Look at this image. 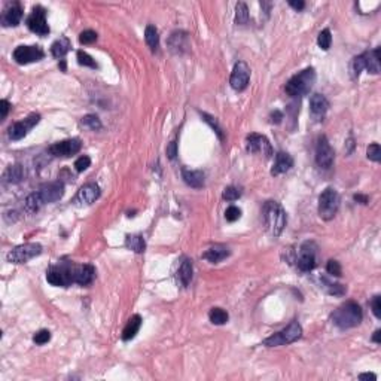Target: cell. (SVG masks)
<instances>
[{"instance_id": "obj_9", "label": "cell", "mask_w": 381, "mask_h": 381, "mask_svg": "<svg viewBox=\"0 0 381 381\" xmlns=\"http://www.w3.org/2000/svg\"><path fill=\"white\" fill-rule=\"evenodd\" d=\"M317 247L314 243H304L299 249V255L296 258V266L302 271V273H310L311 270H314L316 261H317Z\"/></svg>"}, {"instance_id": "obj_23", "label": "cell", "mask_w": 381, "mask_h": 381, "mask_svg": "<svg viewBox=\"0 0 381 381\" xmlns=\"http://www.w3.org/2000/svg\"><path fill=\"white\" fill-rule=\"evenodd\" d=\"M228 256H230V250H228V247H225L222 244H216V246L210 247L209 250H206L203 253V258L207 259L209 262H212V263H217V262L223 261Z\"/></svg>"}, {"instance_id": "obj_34", "label": "cell", "mask_w": 381, "mask_h": 381, "mask_svg": "<svg viewBox=\"0 0 381 381\" xmlns=\"http://www.w3.org/2000/svg\"><path fill=\"white\" fill-rule=\"evenodd\" d=\"M209 319L213 325H225L230 319L228 313L223 309H219V307H214V309L210 310L209 313Z\"/></svg>"}, {"instance_id": "obj_7", "label": "cell", "mask_w": 381, "mask_h": 381, "mask_svg": "<svg viewBox=\"0 0 381 381\" xmlns=\"http://www.w3.org/2000/svg\"><path fill=\"white\" fill-rule=\"evenodd\" d=\"M41 253H42V246L39 243H25V244L14 247L8 253L6 259L11 263H25L30 259L39 256Z\"/></svg>"}, {"instance_id": "obj_56", "label": "cell", "mask_w": 381, "mask_h": 381, "mask_svg": "<svg viewBox=\"0 0 381 381\" xmlns=\"http://www.w3.org/2000/svg\"><path fill=\"white\" fill-rule=\"evenodd\" d=\"M60 67H61V70L66 71V61H64V60H61V63H60Z\"/></svg>"}, {"instance_id": "obj_2", "label": "cell", "mask_w": 381, "mask_h": 381, "mask_svg": "<svg viewBox=\"0 0 381 381\" xmlns=\"http://www.w3.org/2000/svg\"><path fill=\"white\" fill-rule=\"evenodd\" d=\"M362 319H363L362 309L355 301H349V302L342 304L341 307L335 310V313L332 314V323L341 331H346V329H350V328H355L357 325H360Z\"/></svg>"}, {"instance_id": "obj_28", "label": "cell", "mask_w": 381, "mask_h": 381, "mask_svg": "<svg viewBox=\"0 0 381 381\" xmlns=\"http://www.w3.org/2000/svg\"><path fill=\"white\" fill-rule=\"evenodd\" d=\"M70 48L71 44L67 37H60V39H57V41L52 44V47H51V54H52V57H55V58H64V55L70 51Z\"/></svg>"}, {"instance_id": "obj_52", "label": "cell", "mask_w": 381, "mask_h": 381, "mask_svg": "<svg viewBox=\"0 0 381 381\" xmlns=\"http://www.w3.org/2000/svg\"><path fill=\"white\" fill-rule=\"evenodd\" d=\"M289 5H290L292 8H295L296 11H302V9L306 8V3H304L302 0H299V2H293V0H290V2H289Z\"/></svg>"}, {"instance_id": "obj_5", "label": "cell", "mask_w": 381, "mask_h": 381, "mask_svg": "<svg viewBox=\"0 0 381 381\" xmlns=\"http://www.w3.org/2000/svg\"><path fill=\"white\" fill-rule=\"evenodd\" d=\"M341 198L333 188H326L319 197V216L323 220H331L339 210Z\"/></svg>"}, {"instance_id": "obj_37", "label": "cell", "mask_w": 381, "mask_h": 381, "mask_svg": "<svg viewBox=\"0 0 381 381\" xmlns=\"http://www.w3.org/2000/svg\"><path fill=\"white\" fill-rule=\"evenodd\" d=\"M331 44H332V36H331L329 28L322 30L319 33V37H317V45L322 48L323 51H328L331 48Z\"/></svg>"}, {"instance_id": "obj_45", "label": "cell", "mask_w": 381, "mask_h": 381, "mask_svg": "<svg viewBox=\"0 0 381 381\" xmlns=\"http://www.w3.org/2000/svg\"><path fill=\"white\" fill-rule=\"evenodd\" d=\"M49 339H51V332L47 331V329H42V331L36 332L34 333V336H33V341H34L36 344H39V346L47 344Z\"/></svg>"}, {"instance_id": "obj_33", "label": "cell", "mask_w": 381, "mask_h": 381, "mask_svg": "<svg viewBox=\"0 0 381 381\" xmlns=\"http://www.w3.org/2000/svg\"><path fill=\"white\" fill-rule=\"evenodd\" d=\"M320 287L322 289H325L329 295H335V296H342L344 293H346V287L342 285H338V283H332V282H329L328 279H325V277H322L320 279Z\"/></svg>"}, {"instance_id": "obj_50", "label": "cell", "mask_w": 381, "mask_h": 381, "mask_svg": "<svg viewBox=\"0 0 381 381\" xmlns=\"http://www.w3.org/2000/svg\"><path fill=\"white\" fill-rule=\"evenodd\" d=\"M9 101H6V100H2L0 101V119L3 121V119L6 118V115H8V112H9Z\"/></svg>"}, {"instance_id": "obj_13", "label": "cell", "mask_w": 381, "mask_h": 381, "mask_svg": "<svg viewBox=\"0 0 381 381\" xmlns=\"http://www.w3.org/2000/svg\"><path fill=\"white\" fill-rule=\"evenodd\" d=\"M246 149L250 154H261L265 158L273 157L271 143L268 142V139L265 136L256 134V133H252L246 137Z\"/></svg>"}, {"instance_id": "obj_32", "label": "cell", "mask_w": 381, "mask_h": 381, "mask_svg": "<svg viewBox=\"0 0 381 381\" xmlns=\"http://www.w3.org/2000/svg\"><path fill=\"white\" fill-rule=\"evenodd\" d=\"M144 41L147 44V47L150 48L152 51H155L157 48L160 47V34L158 30L154 25H147L144 30Z\"/></svg>"}, {"instance_id": "obj_54", "label": "cell", "mask_w": 381, "mask_h": 381, "mask_svg": "<svg viewBox=\"0 0 381 381\" xmlns=\"http://www.w3.org/2000/svg\"><path fill=\"white\" fill-rule=\"evenodd\" d=\"M359 380H377V375L375 374H360L359 375Z\"/></svg>"}, {"instance_id": "obj_20", "label": "cell", "mask_w": 381, "mask_h": 381, "mask_svg": "<svg viewBox=\"0 0 381 381\" xmlns=\"http://www.w3.org/2000/svg\"><path fill=\"white\" fill-rule=\"evenodd\" d=\"M23 18V8L18 2L9 5L5 11H3V15H2V24L5 27H15L18 25L20 21Z\"/></svg>"}, {"instance_id": "obj_17", "label": "cell", "mask_w": 381, "mask_h": 381, "mask_svg": "<svg viewBox=\"0 0 381 381\" xmlns=\"http://www.w3.org/2000/svg\"><path fill=\"white\" fill-rule=\"evenodd\" d=\"M328 109H329V101L325 95L316 93L310 97V113H311V118L316 122L323 121Z\"/></svg>"}, {"instance_id": "obj_4", "label": "cell", "mask_w": 381, "mask_h": 381, "mask_svg": "<svg viewBox=\"0 0 381 381\" xmlns=\"http://www.w3.org/2000/svg\"><path fill=\"white\" fill-rule=\"evenodd\" d=\"M301 336H302V328L296 320H293L280 332L274 333V335L268 336L266 339H263V346H266V347L286 346V344H292V342L298 341Z\"/></svg>"}, {"instance_id": "obj_10", "label": "cell", "mask_w": 381, "mask_h": 381, "mask_svg": "<svg viewBox=\"0 0 381 381\" xmlns=\"http://www.w3.org/2000/svg\"><path fill=\"white\" fill-rule=\"evenodd\" d=\"M333 158H335V152H333L332 146L328 140L326 136H322L317 142V147H316V163L317 166L323 170L331 168L333 164Z\"/></svg>"}, {"instance_id": "obj_44", "label": "cell", "mask_w": 381, "mask_h": 381, "mask_svg": "<svg viewBox=\"0 0 381 381\" xmlns=\"http://www.w3.org/2000/svg\"><path fill=\"white\" fill-rule=\"evenodd\" d=\"M240 216H241V210L238 207H236V206H231V207H228L225 210V219L228 222H236V220L240 219Z\"/></svg>"}, {"instance_id": "obj_16", "label": "cell", "mask_w": 381, "mask_h": 381, "mask_svg": "<svg viewBox=\"0 0 381 381\" xmlns=\"http://www.w3.org/2000/svg\"><path fill=\"white\" fill-rule=\"evenodd\" d=\"M81 146L82 143L79 139H69V140H63V142L52 144L49 147V154L58 158H69L81 150Z\"/></svg>"}, {"instance_id": "obj_41", "label": "cell", "mask_w": 381, "mask_h": 381, "mask_svg": "<svg viewBox=\"0 0 381 381\" xmlns=\"http://www.w3.org/2000/svg\"><path fill=\"white\" fill-rule=\"evenodd\" d=\"M97 37H98V34L95 31H93V30H85V31H82L79 34V42L82 45H90V44H94L95 41H97Z\"/></svg>"}, {"instance_id": "obj_46", "label": "cell", "mask_w": 381, "mask_h": 381, "mask_svg": "<svg viewBox=\"0 0 381 381\" xmlns=\"http://www.w3.org/2000/svg\"><path fill=\"white\" fill-rule=\"evenodd\" d=\"M91 166V160H90V157H87V155H82L81 158H78L76 160V163H74V167H76V171H85L88 167Z\"/></svg>"}, {"instance_id": "obj_24", "label": "cell", "mask_w": 381, "mask_h": 381, "mask_svg": "<svg viewBox=\"0 0 381 381\" xmlns=\"http://www.w3.org/2000/svg\"><path fill=\"white\" fill-rule=\"evenodd\" d=\"M182 177L186 182V185H189L190 188H201L204 185V173L200 171V170L183 168L182 170Z\"/></svg>"}, {"instance_id": "obj_21", "label": "cell", "mask_w": 381, "mask_h": 381, "mask_svg": "<svg viewBox=\"0 0 381 381\" xmlns=\"http://www.w3.org/2000/svg\"><path fill=\"white\" fill-rule=\"evenodd\" d=\"M292 167H293V158L289 154H286V152H279L276 155L274 167L271 168V174L273 176L283 174V173H287Z\"/></svg>"}, {"instance_id": "obj_11", "label": "cell", "mask_w": 381, "mask_h": 381, "mask_svg": "<svg viewBox=\"0 0 381 381\" xmlns=\"http://www.w3.org/2000/svg\"><path fill=\"white\" fill-rule=\"evenodd\" d=\"M45 57V52L41 47L36 45H21L14 51V60L18 64H30V63H36L41 61Z\"/></svg>"}, {"instance_id": "obj_38", "label": "cell", "mask_w": 381, "mask_h": 381, "mask_svg": "<svg viewBox=\"0 0 381 381\" xmlns=\"http://www.w3.org/2000/svg\"><path fill=\"white\" fill-rule=\"evenodd\" d=\"M76 57H78V63H79L81 66L91 67V69H97V63H95V60L91 57V55H88L85 51H78Z\"/></svg>"}, {"instance_id": "obj_18", "label": "cell", "mask_w": 381, "mask_h": 381, "mask_svg": "<svg viewBox=\"0 0 381 381\" xmlns=\"http://www.w3.org/2000/svg\"><path fill=\"white\" fill-rule=\"evenodd\" d=\"M95 270L93 265H74L73 268V283L79 286H88L93 283Z\"/></svg>"}, {"instance_id": "obj_55", "label": "cell", "mask_w": 381, "mask_h": 381, "mask_svg": "<svg viewBox=\"0 0 381 381\" xmlns=\"http://www.w3.org/2000/svg\"><path fill=\"white\" fill-rule=\"evenodd\" d=\"M372 341H374V342H377V344H378V342H381V331H380V329H377V331L374 332Z\"/></svg>"}, {"instance_id": "obj_14", "label": "cell", "mask_w": 381, "mask_h": 381, "mask_svg": "<svg viewBox=\"0 0 381 381\" xmlns=\"http://www.w3.org/2000/svg\"><path fill=\"white\" fill-rule=\"evenodd\" d=\"M250 81V67L244 61H238L234 66V70L231 73L230 84L236 91H244Z\"/></svg>"}, {"instance_id": "obj_1", "label": "cell", "mask_w": 381, "mask_h": 381, "mask_svg": "<svg viewBox=\"0 0 381 381\" xmlns=\"http://www.w3.org/2000/svg\"><path fill=\"white\" fill-rule=\"evenodd\" d=\"M262 213H263V222H265L268 233L273 237H279L283 233L286 223H287L285 209L277 201H266L263 204Z\"/></svg>"}, {"instance_id": "obj_29", "label": "cell", "mask_w": 381, "mask_h": 381, "mask_svg": "<svg viewBox=\"0 0 381 381\" xmlns=\"http://www.w3.org/2000/svg\"><path fill=\"white\" fill-rule=\"evenodd\" d=\"M192 271H194L192 261L190 259H183V262L179 266V271H177V279H179L180 285L185 286V287L189 285L190 280H192Z\"/></svg>"}, {"instance_id": "obj_36", "label": "cell", "mask_w": 381, "mask_h": 381, "mask_svg": "<svg viewBox=\"0 0 381 381\" xmlns=\"http://www.w3.org/2000/svg\"><path fill=\"white\" fill-rule=\"evenodd\" d=\"M236 23L241 25L249 23V9L244 2H238L236 6Z\"/></svg>"}, {"instance_id": "obj_19", "label": "cell", "mask_w": 381, "mask_h": 381, "mask_svg": "<svg viewBox=\"0 0 381 381\" xmlns=\"http://www.w3.org/2000/svg\"><path fill=\"white\" fill-rule=\"evenodd\" d=\"M39 192H41L45 204L47 203H55V201L61 200V197L64 195V183L61 180L48 183L45 186H42Z\"/></svg>"}, {"instance_id": "obj_35", "label": "cell", "mask_w": 381, "mask_h": 381, "mask_svg": "<svg viewBox=\"0 0 381 381\" xmlns=\"http://www.w3.org/2000/svg\"><path fill=\"white\" fill-rule=\"evenodd\" d=\"M365 67H366L365 55L362 54V55L355 57V58L352 60V63H350V74H352V78H353V79H357L359 74L362 73V70H363Z\"/></svg>"}, {"instance_id": "obj_3", "label": "cell", "mask_w": 381, "mask_h": 381, "mask_svg": "<svg viewBox=\"0 0 381 381\" xmlns=\"http://www.w3.org/2000/svg\"><path fill=\"white\" fill-rule=\"evenodd\" d=\"M314 82H316V70L313 67H307L298 74L292 76L286 84L285 90L290 97H302L309 94Z\"/></svg>"}, {"instance_id": "obj_48", "label": "cell", "mask_w": 381, "mask_h": 381, "mask_svg": "<svg viewBox=\"0 0 381 381\" xmlns=\"http://www.w3.org/2000/svg\"><path fill=\"white\" fill-rule=\"evenodd\" d=\"M371 307H372V313L377 319H381V296L377 295L374 296L372 302H371Z\"/></svg>"}, {"instance_id": "obj_30", "label": "cell", "mask_w": 381, "mask_h": 381, "mask_svg": "<svg viewBox=\"0 0 381 381\" xmlns=\"http://www.w3.org/2000/svg\"><path fill=\"white\" fill-rule=\"evenodd\" d=\"M24 179V168L21 166L8 167L3 173V180L6 183H20Z\"/></svg>"}, {"instance_id": "obj_49", "label": "cell", "mask_w": 381, "mask_h": 381, "mask_svg": "<svg viewBox=\"0 0 381 381\" xmlns=\"http://www.w3.org/2000/svg\"><path fill=\"white\" fill-rule=\"evenodd\" d=\"M166 152H167V157H168L170 160H174V158H176V155H177V143L176 142L170 143V144L167 146Z\"/></svg>"}, {"instance_id": "obj_47", "label": "cell", "mask_w": 381, "mask_h": 381, "mask_svg": "<svg viewBox=\"0 0 381 381\" xmlns=\"http://www.w3.org/2000/svg\"><path fill=\"white\" fill-rule=\"evenodd\" d=\"M326 271L331 274V276H335V277H339L341 276V265H339V262L338 261H333V259H331V261L328 262L326 263Z\"/></svg>"}, {"instance_id": "obj_26", "label": "cell", "mask_w": 381, "mask_h": 381, "mask_svg": "<svg viewBox=\"0 0 381 381\" xmlns=\"http://www.w3.org/2000/svg\"><path fill=\"white\" fill-rule=\"evenodd\" d=\"M140 326H142V317H140L139 314L133 316V317L127 322V325H125V328H124V331H122V339H124V341L133 339V338L137 335V332H139Z\"/></svg>"}, {"instance_id": "obj_51", "label": "cell", "mask_w": 381, "mask_h": 381, "mask_svg": "<svg viewBox=\"0 0 381 381\" xmlns=\"http://www.w3.org/2000/svg\"><path fill=\"white\" fill-rule=\"evenodd\" d=\"M282 119H283V115H282V112H279V110H274V112L271 113V122H274V124H280V122H282Z\"/></svg>"}, {"instance_id": "obj_40", "label": "cell", "mask_w": 381, "mask_h": 381, "mask_svg": "<svg viewBox=\"0 0 381 381\" xmlns=\"http://www.w3.org/2000/svg\"><path fill=\"white\" fill-rule=\"evenodd\" d=\"M366 155L371 161L374 163H380L381 161V149L378 143H372L368 146V150H366Z\"/></svg>"}, {"instance_id": "obj_31", "label": "cell", "mask_w": 381, "mask_h": 381, "mask_svg": "<svg viewBox=\"0 0 381 381\" xmlns=\"http://www.w3.org/2000/svg\"><path fill=\"white\" fill-rule=\"evenodd\" d=\"M125 246L136 252V253H143L144 249H146V241L142 236H127L125 238Z\"/></svg>"}, {"instance_id": "obj_8", "label": "cell", "mask_w": 381, "mask_h": 381, "mask_svg": "<svg viewBox=\"0 0 381 381\" xmlns=\"http://www.w3.org/2000/svg\"><path fill=\"white\" fill-rule=\"evenodd\" d=\"M27 27L39 36H47L49 33V25L47 23L45 8L37 5L31 9V14L27 17Z\"/></svg>"}, {"instance_id": "obj_39", "label": "cell", "mask_w": 381, "mask_h": 381, "mask_svg": "<svg viewBox=\"0 0 381 381\" xmlns=\"http://www.w3.org/2000/svg\"><path fill=\"white\" fill-rule=\"evenodd\" d=\"M81 124H82L84 127L90 128V130H94V131L101 128V122H100V119L97 118L95 115H87V117H84L82 121H81Z\"/></svg>"}, {"instance_id": "obj_25", "label": "cell", "mask_w": 381, "mask_h": 381, "mask_svg": "<svg viewBox=\"0 0 381 381\" xmlns=\"http://www.w3.org/2000/svg\"><path fill=\"white\" fill-rule=\"evenodd\" d=\"M363 55H365V63H366L365 69L372 74H378L380 73V48L363 52Z\"/></svg>"}, {"instance_id": "obj_15", "label": "cell", "mask_w": 381, "mask_h": 381, "mask_svg": "<svg viewBox=\"0 0 381 381\" xmlns=\"http://www.w3.org/2000/svg\"><path fill=\"white\" fill-rule=\"evenodd\" d=\"M100 197V188L97 183H87L84 185L81 189L78 190V194L73 198V204L78 207H85V206H91L95 200Z\"/></svg>"}, {"instance_id": "obj_6", "label": "cell", "mask_w": 381, "mask_h": 381, "mask_svg": "<svg viewBox=\"0 0 381 381\" xmlns=\"http://www.w3.org/2000/svg\"><path fill=\"white\" fill-rule=\"evenodd\" d=\"M73 268H74V263H70V262H61L58 265L51 266V270L47 274L48 283H51L52 286H61V287L73 285Z\"/></svg>"}, {"instance_id": "obj_42", "label": "cell", "mask_w": 381, "mask_h": 381, "mask_svg": "<svg viewBox=\"0 0 381 381\" xmlns=\"http://www.w3.org/2000/svg\"><path fill=\"white\" fill-rule=\"evenodd\" d=\"M201 117H203V119L212 127L214 130V133L217 134V137L220 139V140H223V133H222V128L219 127V124H217V121L213 118V117H210V115H207V113H201Z\"/></svg>"}, {"instance_id": "obj_53", "label": "cell", "mask_w": 381, "mask_h": 381, "mask_svg": "<svg viewBox=\"0 0 381 381\" xmlns=\"http://www.w3.org/2000/svg\"><path fill=\"white\" fill-rule=\"evenodd\" d=\"M355 201L360 203V204H368V197H366V195H360V194H356V195H355Z\"/></svg>"}, {"instance_id": "obj_12", "label": "cell", "mask_w": 381, "mask_h": 381, "mask_svg": "<svg viewBox=\"0 0 381 381\" xmlns=\"http://www.w3.org/2000/svg\"><path fill=\"white\" fill-rule=\"evenodd\" d=\"M41 121V115L39 113H31L23 121L15 122L14 125L9 127V139L11 140H21L23 137H25L28 134V131L36 127Z\"/></svg>"}, {"instance_id": "obj_22", "label": "cell", "mask_w": 381, "mask_h": 381, "mask_svg": "<svg viewBox=\"0 0 381 381\" xmlns=\"http://www.w3.org/2000/svg\"><path fill=\"white\" fill-rule=\"evenodd\" d=\"M168 47L174 52V54H182L183 51H186L189 44H188V34L185 31H174L171 33L170 39H168Z\"/></svg>"}, {"instance_id": "obj_43", "label": "cell", "mask_w": 381, "mask_h": 381, "mask_svg": "<svg viewBox=\"0 0 381 381\" xmlns=\"http://www.w3.org/2000/svg\"><path fill=\"white\" fill-rule=\"evenodd\" d=\"M241 192L236 188V186H228L223 189V194H222V198L226 200V201H236L240 198Z\"/></svg>"}, {"instance_id": "obj_27", "label": "cell", "mask_w": 381, "mask_h": 381, "mask_svg": "<svg viewBox=\"0 0 381 381\" xmlns=\"http://www.w3.org/2000/svg\"><path fill=\"white\" fill-rule=\"evenodd\" d=\"M44 204H45V201H44L41 192H33V194H30V195L25 198V201H24V209H25L27 213H36V212L41 210V207H42Z\"/></svg>"}]
</instances>
